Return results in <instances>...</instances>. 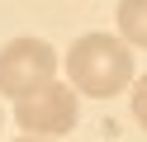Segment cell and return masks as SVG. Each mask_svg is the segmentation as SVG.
Segmentation results:
<instances>
[{
	"instance_id": "obj_1",
	"label": "cell",
	"mask_w": 147,
	"mask_h": 142,
	"mask_svg": "<svg viewBox=\"0 0 147 142\" xmlns=\"http://www.w3.org/2000/svg\"><path fill=\"white\" fill-rule=\"evenodd\" d=\"M67 76L81 95L109 100V95L128 90V81H133V47L114 33H86L67 52Z\"/></svg>"
},
{
	"instance_id": "obj_2",
	"label": "cell",
	"mask_w": 147,
	"mask_h": 142,
	"mask_svg": "<svg viewBox=\"0 0 147 142\" xmlns=\"http://www.w3.org/2000/svg\"><path fill=\"white\" fill-rule=\"evenodd\" d=\"M52 76H57V52L43 38H14L0 47V95L24 100V95L52 85Z\"/></svg>"
},
{
	"instance_id": "obj_3",
	"label": "cell",
	"mask_w": 147,
	"mask_h": 142,
	"mask_svg": "<svg viewBox=\"0 0 147 142\" xmlns=\"http://www.w3.org/2000/svg\"><path fill=\"white\" fill-rule=\"evenodd\" d=\"M14 118H19L24 133H33V137H62V133L76 128L81 118V104H76V90L62 81L43 85V90L24 95V100H14Z\"/></svg>"
},
{
	"instance_id": "obj_4",
	"label": "cell",
	"mask_w": 147,
	"mask_h": 142,
	"mask_svg": "<svg viewBox=\"0 0 147 142\" xmlns=\"http://www.w3.org/2000/svg\"><path fill=\"white\" fill-rule=\"evenodd\" d=\"M119 33L128 47H147V0H119Z\"/></svg>"
},
{
	"instance_id": "obj_5",
	"label": "cell",
	"mask_w": 147,
	"mask_h": 142,
	"mask_svg": "<svg viewBox=\"0 0 147 142\" xmlns=\"http://www.w3.org/2000/svg\"><path fill=\"white\" fill-rule=\"evenodd\" d=\"M133 118L147 128V76H138V81H133Z\"/></svg>"
},
{
	"instance_id": "obj_6",
	"label": "cell",
	"mask_w": 147,
	"mask_h": 142,
	"mask_svg": "<svg viewBox=\"0 0 147 142\" xmlns=\"http://www.w3.org/2000/svg\"><path fill=\"white\" fill-rule=\"evenodd\" d=\"M19 142H57V137H33V133H29V137H19Z\"/></svg>"
}]
</instances>
